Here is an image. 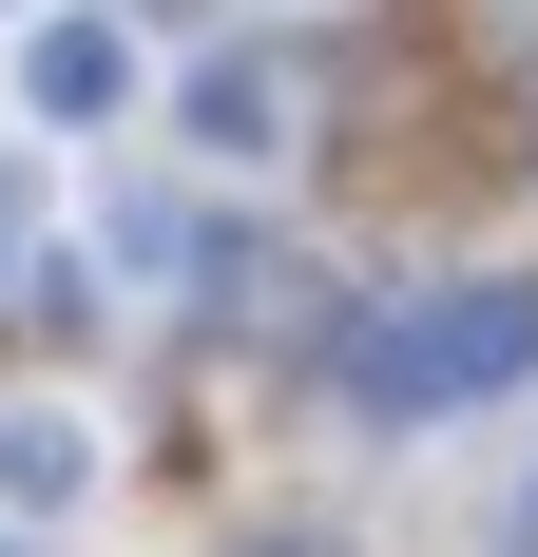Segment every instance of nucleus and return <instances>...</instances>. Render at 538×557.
<instances>
[{
	"instance_id": "nucleus-3",
	"label": "nucleus",
	"mask_w": 538,
	"mask_h": 557,
	"mask_svg": "<svg viewBox=\"0 0 538 557\" xmlns=\"http://www.w3.org/2000/svg\"><path fill=\"white\" fill-rule=\"evenodd\" d=\"M193 154H289V77H269V58H212V77H193Z\"/></svg>"
},
{
	"instance_id": "nucleus-1",
	"label": "nucleus",
	"mask_w": 538,
	"mask_h": 557,
	"mask_svg": "<svg viewBox=\"0 0 538 557\" xmlns=\"http://www.w3.org/2000/svg\"><path fill=\"white\" fill-rule=\"evenodd\" d=\"M519 366H538V308H519V288H442L424 327H404V346L366 366V423H424V404H481V385H519Z\"/></svg>"
},
{
	"instance_id": "nucleus-2",
	"label": "nucleus",
	"mask_w": 538,
	"mask_h": 557,
	"mask_svg": "<svg viewBox=\"0 0 538 557\" xmlns=\"http://www.w3.org/2000/svg\"><path fill=\"white\" fill-rule=\"evenodd\" d=\"M0 500H20V519H77V500H97V423H77V404H20V423H0Z\"/></svg>"
},
{
	"instance_id": "nucleus-4",
	"label": "nucleus",
	"mask_w": 538,
	"mask_h": 557,
	"mask_svg": "<svg viewBox=\"0 0 538 557\" xmlns=\"http://www.w3.org/2000/svg\"><path fill=\"white\" fill-rule=\"evenodd\" d=\"M20 97H39V115H115V97H135V58H115L97 20H39V39H20Z\"/></svg>"
}]
</instances>
